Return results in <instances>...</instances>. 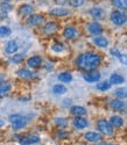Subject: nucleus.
<instances>
[{
  "label": "nucleus",
  "mask_w": 127,
  "mask_h": 145,
  "mask_svg": "<svg viewBox=\"0 0 127 145\" xmlns=\"http://www.w3.org/2000/svg\"><path fill=\"white\" fill-rule=\"evenodd\" d=\"M103 62V58L99 54L96 52H83L76 58V65L77 67L86 71L96 70Z\"/></svg>",
  "instance_id": "1"
},
{
  "label": "nucleus",
  "mask_w": 127,
  "mask_h": 145,
  "mask_svg": "<svg viewBox=\"0 0 127 145\" xmlns=\"http://www.w3.org/2000/svg\"><path fill=\"white\" fill-rule=\"evenodd\" d=\"M8 121H9L12 128H13V130H15V131L26 128L27 124H28V118L26 116H23V115H20V114L9 115Z\"/></svg>",
  "instance_id": "2"
},
{
  "label": "nucleus",
  "mask_w": 127,
  "mask_h": 145,
  "mask_svg": "<svg viewBox=\"0 0 127 145\" xmlns=\"http://www.w3.org/2000/svg\"><path fill=\"white\" fill-rule=\"evenodd\" d=\"M110 20L114 26L120 27L127 23V14L120 9H113L110 14Z\"/></svg>",
  "instance_id": "3"
},
{
  "label": "nucleus",
  "mask_w": 127,
  "mask_h": 145,
  "mask_svg": "<svg viewBox=\"0 0 127 145\" xmlns=\"http://www.w3.org/2000/svg\"><path fill=\"white\" fill-rule=\"evenodd\" d=\"M97 129L101 135H105V136H112L114 134V128L112 127V124L108 122L107 120H104V118L98 120Z\"/></svg>",
  "instance_id": "4"
},
{
  "label": "nucleus",
  "mask_w": 127,
  "mask_h": 145,
  "mask_svg": "<svg viewBox=\"0 0 127 145\" xmlns=\"http://www.w3.org/2000/svg\"><path fill=\"white\" fill-rule=\"evenodd\" d=\"M86 29H87L89 33H90L91 35H93V36H99V35H101L104 33L103 26H101L98 21H92L90 23H87Z\"/></svg>",
  "instance_id": "5"
},
{
  "label": "nucleus",
  "mask_w": 127,
  "mask_h": 145,
  "mask_svg": "<svg viewBox=\"0 0 127 145\" xmlns=\"http://www.w3.org/2000/svg\"><path fill=\"white\" fill-rule=\"evenodd\" d=\"M101 78V74L99 71H96V70H91V71H87L83 74V79L86 81V82H98Z\"/></svg>",
  "instance_id": "6"
},
{
  "label": "nucleus",
  "mask_w": 127,
  "mask_h": 145,
  "mask_svg": "<svg viewBox=\"0 0 127 145\" xmlns=\"http://www.w3.org/2000/svg\"><path fill=\"white\" fill-rule=\"evenodd\" d=\"M78 35H79L78 29L73 26H67L64 28V30H63V36H64L67 40H75L78 37Z\"/></svg>",
  "instance_id": "7"
},
{
  "label": "nucleus",
  "mask_w": 127,
  "mask_h": 145,
  "mask_svg": "<svg viewBox=\"0 0 127 145\" xmlns=\"http://www.w3.org/2000/svg\"><path fill=\"white\" fill-rule=\"evenodd\" d=\"M19 143L21 145H33L40 143V137L36 135H29V136H22L19 138Z\"/></svg>",
  "instance_id": "8"
},
{
  "label": "nucleus",
  "mask_w": 127,
  "mask_h": 145,
  "mask_svg": "<svg viewBox=\"0 0 127 145\" xmlns=\"http://www.w3.org/2000/svg\"><path fill=\"white\" fill-rule=\"evenodd\" d=\"M110 107H111V109L116 112H122L127 108V105L121 99H113L110 101Z\"/></svg>",
  "instance_id": "9"
},
{
  "label": "nucleus",
  "mask_w": 127,
  "mask_h": 145,
  "mask_svg": "<svg viewBox=\"0 0 127 145\" xmlns=\"http://www.w3.org/2000/svg\"><path fill=\"white\" fill-rule=\"evenodd\" d=\"M58 30V25L54 21H49L42 27V31L46 35H54Z\"/></svg>",
  "instance_id": "10"
},
{
  "label": "nucleus",
  "mask_w": 127,
  "mask_h": 145,
  "mask_svg": "<svg viewBox=\"0 0 127 145\" xmlns=\"http://www.w3.org/2000/svg\"><path fill=\"white\" fill-rule=\"evenodd\" d=\"M72 125L76 128V129H78V130H83L85 128H87L89 125V121L83 117V116H76L75 120L72 121Z\"/></svg>",
  "instance_id": "11"
},
{
  "label": "nucleus",
  "mask_w": 127,
  "mask_h": 145,
  "mask_svg": "<svg viewBox=\"0 0 127 145\" xmlns=\"http://www.w3.org/2000/svg\"><path fill=\"white\" fill-rule=\"evenodd\" d=\"M49 14L52 16H56V18H63L70 14V10L64 8V7H56L49 10Z\"/></svg>",
  "instance_id": "12"
},
{
  "label": "nucleus",
  "mask_w": 127,
  "mask_h": 145,
  "mask_svg": "<svg viewBox=\"0 0 127 145\" xmlns=\"http://www.w3.org/2000/svg\"><path fill=\"white\" fill-rule=\"evenodd\" d=\"M43 15L41 14H30L27 19V23L29 26H33V27H36V26H39L41 25V23L43 22Z\"/></svg>",
  "instance_id": "13"
},
{
  "label": "nucleus",
  "mask_w": 127,
  "mask_h": 145,
  "mask_svg": "<svg viewBox=\"0 0 127 145\" xmlns=\"http://www.w3.org/2000/svg\"><path fill=\"white\" fill-rule=\"evenodd\" d=\"M92 43L96 45V46H98V48H107L108 46V44H110V41L106 39V37H104V36H101V35H99V36H95V37H92Z\"/></svg>",
  "instance_id": "14"
},
{
  "label": "nucleus",
  "mask_w": 127,
  "mask_h": 145,
  "mask_svg": "<svg viewBox=\"0 0 127 145\" xmlns=\"http://www.w3.org/2000/svg\"><path fill=\"white\" fill-rule=\"evenodd\" d=\"M18 50H19V44H18V42L14 41V40L8 41V42L6 43V45H5V51H6V54H8V55H14V54H17Z\"/></svg>",
  "instance_id": "15"
},
{
  "label": "nucleus",
  "mask_w": 127,
  "mask_h": 145,
  "mask_svg": "<svg viewBox=\"0 0 127 145\" xmlns=\"http://www.w3.org/2000/svg\"><path fill=\"white\" fill-rule=\"evenodd\" d=\"M27 65L30 69H37V67H40L42 65V58H41V56L35 55V56H32L30 58H28Z\"/></svg>",
  "instance_id": "16"
},
{
  "label": "nucleus",
  "mask_w": 127,
  "mask_h": 145,
  "mask_svg": "<svg viewBox=\"0 0 127 145\" xmlns=\"http://www.w3.org/2000/svg\"><path fill=\"white\" fill-rule=\"evenodd\" d=\"M84 139L91 143H96L101 139V134L100 132H96V131H87L84 134Z\"/></svg>",
  "instance_id": "17"
},
{
  "label": "nucleus",
  "mask_w": 127,
  "mask_h": 145,
  "mask_svg": "<svg viewBox=\"0 0 127 145\" xmlns=\"http://www.w3.org/2000/svg\"><path fill=\"white\" fill-rule=\"evenodd\" d=\"M108 122L112 124L113 128H121L125 124V121L120 115H112L108 120Z\"/></svg>",
  "instance_id": "18"
},
{
  "label": "nucleus",
  "mask_w": 127,
  "mask_h": 145,
  "mask_svg": "<svg viewBox=\"0 0 127 145\" xmlns=\"http://www.w3.org/2000/svg\"><path fill=\"white\" fill-rule=\"evenodd\" d=\"M89 14L96 20H101V19H104V16H105L104 9L100 8V7H92L90 9V12H89Z\"/></svg>",
  "instance_id": "19"
},
{
  "label": "nucleus",
  "mask_w": 127,
  "mask_h": 145,
  "mask_svg": "<svg viewBox=\"0 0 127 145\" xmlns=\"http://www.w3.org/2000/svg\"><path fill=\"white\" fill-rule=\"evenodd\" d=\"M12 89V84L8 82V81H0V99L4 98V96H6Z\"/></svg>",
  "instance_id": "20"
},
{
  "label": "nucleus",
  "mask_w": 127,
  "mask_h": 145,
  "mask_svg": "<svg viewBox=\"0 0 127 145\" xmlns=\"http://www.w3.org/2000/svg\"><path fill=\"white\" fill-rule=\"evenodd\" d=\"M34 12V7L29 4H23L19 7V14L22 16H29L30 14H33Z\"/></svg>",
  "instance_id": "21"
},
{
  "label": "nucleus",
  "mask_w": 127,
  "mask_h": 145,
  "mask_svg": "<svg viewBox=\"0 0 127 145\" xmlns=\"http://www.w3.org/2000/svg\"><path fill=\"white\" fill-rule=\"evenodd\" d=\"M110 84L111 85H116V86H119V85H121V84H124L125 82V78L121 76V74H119V73H112L111 76H110Z\"/></svg>",
  "instance_id": "22"
},
{
  "label": "nucleus",
  "mask_w": 127,
  "mask_h": 145,
  "mask_svg": "<svg viewBox=\"0 0 127 145\" xmlns=\"http://www.w3.org/2000/svg\"><path fill=\"white\" fill-rule=\"evenodd\" d=\"M17 74L21 79H33L35 77L33 72L30 70H28V69H20V70H18Z\"/></svg>",
  "instance_id": "23"
},
{
  "label": "nucleus",
  "mask_w": 127,
  "mask_h": 145,
  "mask_svg": "<svg viewBox=\"0 0 127 145\" xmlns=\"http://www.w3.org/2000/svg\"><path fill=\"white\" fill-rule=\"evenodd\" d=\"M86 109L82 106H72L70 108V114L73 116H84L86 115Z\"/></svg>",
  "instance_id": "24"
},
{
  "label": "nucleus",
  "mask_w": 127,
  "mask_h": 145,
  "mask_svg": "<svg viewBox=\"0 0 127 145\" xmlns=\"http://www.w3.org/2000/svg\"><path fill=\"white\" fill-rule=\"evenodd\" d=\"M57 78L63 84H69V82L72 81V74L70 73V72H61Z\"/></svg>",
  "instance_id": "25"
},
{
  "label": "nucleus",
  "mask_w": 127,
  "mask_h": 145,
  "mask_svg": "<svg viewBox=\"0 0 127 145\" xmlns=\"http://www.w3.org/2000/svg\"><path fill=\"white\" fill-rule=\"evenodd\" d=\"M67 87L63 85V84H56V85L53 86V93L56 95H63L67 93Z\"/></svg>",
  "instance_id": "26"
},
{
  "label": "nucleus",
  "mask_w": 127,
  "mask_h": 145,
  "mask_svg": "<svg viewBox=\"0 0 127 145\" xmlns=\"http://www.w3.org/2000/svg\"><path fill=\"white\" fill-rule=\"evenodd\" d=\"M96 87H97V89L100 91V92H107V91L111 89L112 85L110 84V81L105 80V81H98V84H97Z\"/></svg>",
  "instance_id": "27"
},
{
  "label": "nucleus",
  "mask_w": 127,
  "mask_h": 145,
  "mask_svg": "<svg viewBox=\"0 0 127 145\" xmlns=\"http://www.w3.org/2000/svg\"><path fill=\"white\" fill-rule=\"evenodd\" d=\"M114 95H116L117 99H127V88L125 87H118L114 91Z\"/></svg>",
  "instance_id": "28"
},
{
  "label": "nucleus",
  "mask_w": 127,
  "mask_h": 145,
  "mask_svg": "<svg viewBox=\"0 0 127 145\" xmlns=\"http://www.w3.org/2000/svg\"><path fill=\"white\" fill-rule=\"evenodd\" d=\"M52 51L53 52H55V54H62L63 51L65 50V46H64V44L63 43H61V42H55L52 46Z\"/></svg>",
  "instance_id": "29"
},
{
  "label": "nucleus",
  "mask_w": 127,
  "mask_h": 145,
  "mask_svg": "<svg viewBox=\"0 0 127 145\" xmlns=\"http://www.w3.org/2000/svg\"><path fill=\"white\" fill-rule=\"evenodd\" d=\"M112 5L116 9H126L127 8V0H112Z\"/></svg>",
  "instance_id": "30"
},
{
  "label": "nucleus",
  "mask_w": 127,
  "mask_h": 145,
  "mask_svg": "<svg viewBox=\"0 0 127 145\" xmlns=\"http://www.w3.org/2000/svg\"><path fill=\"white\" fill-rule=\"evenodd\" d=\"M12 30L7 26H0V37H8Z\"/></svg>",
  "instance_id": "31"
},
{
  "label": "nucleus",
  "mask_w": 127,
  "mask_h": 145,
  "mask_svg": "<svg viewBox=\"0 0 127 145\" xmlns=\"http://www.w3.org/2000/svg\"><path fill=\"white\" fill-rule=\"evenodd\" d=\"M55 124L60 128H65L68 125V120L64 117H56L55 118Z\"/></svg>",
  "instance_id": "32"
},
{
  "label": "nucleus",
  "mask_w": 127,
  "mask_h": 145,
  "mask_svg": "<svg viewBox=\"0 0 127 145\" xmlns=\"http://www.w3.org/2000/svg\"><path fill=\"white\" fill-rule=\"evenodd\" d=\"M23 60V55L22 54H14V56H12L11 62L14 64H19Z\"/></svg>",
  "instance_id": "33"
},
{
  "label": "nucleus",
  "mask_w": 127,
  "mask_h": 145,
  "mask_svg": "<svg viewBox=\"0 0 127 145\" xmlns=\"http://www.w3.org/2000/svg\"><path fill=\"white\" fill-rule=\"evenodd\" d=\"M85 3V0H70V5L72 7H81Z\"/></svg>",
  "instance_id": "34"
},
{
  "label": "nucleus",
  "mask_w": 127,
  "mask_h": 145,
  "mask_svg": "<svg viewBox=\"0 0 127 145\" xmlns=\"http://www.w3.org/2000/svg\"><path fill=\"white\" fill-rule=\"evenodd\" d=\"M0 8H1L3 12H9L12 9V6L8 3H3L1 5H0Z\"/></svg>",
  "instance_id": "35"
},
{
  "label": "nucleus",
  "mask_w": 127,
  "mask_h": 145,
  "mask_svg": "<svg viewBox=\"0 0 127 145\" xmlns=\"http://www.w3.org/2000/svg\"><path fill=\"white\" fill-rule=\"evenodd\" d=\"M118 59H119V62H120L122 65L127 66V55H126V54H121Z\"/></svg>",
  "instance_id": "36"
},
{
  "label": "nucleus",
  "mask_w": 127,
  "mask_h": 145,
  "mask_svg": "<svg viewBox=\"0 0 127 145\" xmlns=\"http://www.w3.org/2000/svg\"><path fill=\"white\" fill-rule=\"evenodd\" d=\"M111 55L116 58H119V56L121 55V51L119 49H117V48H113V49H111Z\"/></svg>",
  "instance_id": "37"
},
{
  "label": "nucleus",
  "mask_w": 127,
  "mask_h": 145,
  "mask_svg": "<svg viewBox=\"0 0 127 145\" xmlns=\"http://www.w3.org/2000/svg\"><path fill=\"white\" fill-rule=\"evenodd\" d=\"M57 136L61 137V138L63 139V138H65V137L68 136V132H65L64 130H60V131H58V134H57Z\"/></svg>",
  "instance_id": "38"
},
{
  "label": "nucleus",
  "mask_w": 127,
  "mask_h": 145,
  "mask_svg": "<svg viewBox=\"0 0 127 145\" xmlns=\"http://www.w3.org/2000/svg\"><path fill=\"white\" fill-rule=\"evenodd\" d=\"M100 145H117V144H112V143H103V144H100Z\"/></svg>",
  "instance_id": "39"
},
{
  "label": "nucleus",
  "mask_w": 127,
  "mask_h": 145,
  "mask_svg": "<svg viewBox=\"0 0 127 145\" xmlns=\"http://www.w3.org/2000/svg\"><path fill=\"white\" fill-rule=\"evenodd\" d=\"M3 125H4V121L0 120V127H3Z\"/></svg>",
  "instance_id": "40"
},
{
  "label": "nucleus",
  "mask_w": 127,
  "mask_h": 145,
  "mask_svg": "<svg viewBox=\"0 0 127 145\" xmlns=\"http://www.w3.org/2000/svg\"><path fill=\"white\" fill-rule=\"evenodd\" d=\"M9 1H12V0H3V3H9Z\"/></svg>",
  "instance_id": "41"
},
{
  "label": "nucleus",
  "mask_w": 127,
  "mask_h": 145,
  "mask_svg": "<svg viewBox=\"0 0 127 145\" xmlns=\"http://www.w3.org/2000/svg\"><path fill=\"white\" fill-rule=\"evenodd\" d=\"M0 137H1V132H0Z\"/></svg>",
  "instance_id": "42"
}]
</instances>
